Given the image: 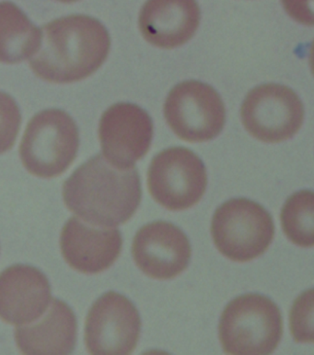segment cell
Instances as JSON below:
<instances>
[{
    "label": "cell",
    "instance_id": "e0dca14e",
    "mask_svg": "<svg viewBox=\"0 0 314 355\" xmlns=\"http://www.w3.org/2000/svg\"><path fill=\"white\" fill-rule=\"evenodd\" d=\"M313 212L314 196L310 190L297 192L286 201L280 219L283 231L293 244L313 247Z\"/></svg>",
    "mask_w": 314,
    "mask_h": 355
},
{
    "label": "cell",
    "instance_id": "277c9868",
    "mask_svg": "<svg viewBox=\"0 0 314 355\" xmlns=\"http://www.w3.org/2000/svg\"><path fill=\"white\" fill-rule=\"evenodd\" d=\"M80 147L74 119L60 109H47L28 123L19 155L27 171L42 178H57L69 168Z\"/></svg>",
    "mask_w": 314,
    "mask_h": 355
},
{
    "label": "cell",
    "instance_id": "7a4b0ae2",
    "mask_svg": "<svg viewBox=\"0 0 314 355\" xmlns=\"http://www.w3.org/2000/svg\"><path fill=\"white\" fill-rule=\"evenodd\" d=\"M41 31V46L30 58V67L46 82L71 83L86 79L105 63L110 51L107 30L91 17H67Z\"/></svg>",
    "mask_w": 314,
    "mask_h": 355
},
{
    "label": "cell",
    "instance_id": "8fae6325",
    "mask_svg": "<svg viewBox=\"0 0 314 355\" xmlns=\"http://www.w3.org/2000/svg\"><path fill=\"white\" fill-rule=\"evenodd\" d=\"M132 255L143 273L164 281L175 278L186 270L192 250L186 234L177 226L154 222L137 232Z\"/></svg>",
    "mask_w": 314,
    "mask_h": 355
},
{
    "label": "cell",
    "instance_id": "d6986e66",
    "mask_svg": "<svg viewBox=\"0 0 314 355\" xmlns=\"http://www.w3.org/2000/svg\"><path fill=\"white\" fill-rule=\"evenodd\" d=\"M21 123L18 105L10 95L0 92V155L13 147Z\"/></svg>",
    "mask_w": 314,
    "mask_h": 355
},
{
    "label": "cell",
    "instance_id": "7c38bea8",
    "mask_svg": "<svg viewBox=\"0 0 314 355\" xmlns=\"http://www.w3.org/2000/svg\"><path fill=\"white\" fill-rule=\"evenodd\" d=\"M122 245L119 229L89 225L77 216L67 220L60 236L64 261L85 274H97L110 268L119 258Z\"/></svg>",
    "mask_w": 314,
    "mask_h": 355
},
{
    "label": "cell",
    "instance_id": "ac0fdd59",
    "mask_svg": "<svg viewBox=\"0 0 314 355\" xmlns=\"http://www.w3.org/2000/svg\"><path fill=\"white\" fill-rule=\"evenodd\" d=\"M290 331L297 343H313V291L302 293L290 311Z\"/></svg>",
    "mask_w": 314,
    "mask_h": 355
},
{
    "label": "cell",
    "instance_id": "2e32d148",
    "mask_svg": "<svg viewBox=\"0 0 314 355\" xmlns=\"http://www.w3.org/2000/svg\"><path fill=\"white\" fill-rule=\"evenodd\" d=\"M42 43V31L10 3L0 4V62L30 60Z\"/></svg>",
    "mask_w": 314,
    "mask_h": 355
},
{
    "label": "cell",
    "instance_id": "ba28073f",
    "mask_svg": "<svg viewBox=\"0 0 314 355\" xmlns=\"http://www.w3.org/2000/svg\"><path fill=\"white\" fill-rule=\"evenodd\" d=\"M243 124L258 141L277 144L293 138L302 128L304 107L287 86L263 85L252 89L243 103Z\"/></svg>",
    "mask_w": 314,
    "mask_h": 355
},
{
    "label": "cell",
    "instance_id": "52a82bcc",
    "mask_svg": "<svg viewBox=\"0 0 314 355\" xmlns=\"http://www.w3.org/2000/svg\"><path fill=\"white\" fill-rule=\"evenodd\" d=\"M164 116L175 135L189 142L210 141L225 125V106L220 95L206 83L189 80L171 91Z\"/></svg>",
    "mask_w": 314,
    "mask_h": 355
},
{
    "label": "cell",
    "instance_id": "9a60e30c",
    "mask_svg": "<svg viewBox=\"0 0 314 355\" xmlns=\"http://www.w3.org/2000/svg\"><path fill=\"white\" fill-rule=\"evenodd\" d=\"M32 325L15 329L17 345L25 354H70L77 342L75 314L63 301L53 299L46 314Z\"/></svg>",
    "mask_w": 314,
    "mask_h": 355
},
{
    "label": "cell",
    "instance_id": "ffe728a7",
    "mask_svg": "<svg viewBox=\"0 0 314 355\" xmlns=\"http://www.w3.org/2000/svg\"><path fill=\"white\" fill-rule=\"evenodd\" d=\"M288 15L304 25L313 24V0H281Z\"/></svg>",
    "mask_w": 314,
    "mask_h": 355
},
{
    "label": "cell",
    "instance_id": "8992f818",
    "mask_svg": "<svg viewBox=\"0 0 314 355\" xmlns=\"http://www.w3.org/2000/svg\"><path fill=\"white\" fill-rule=\"evenodd\" d=\"M207 175L201 159L186 148L162 150L151 161L148 191L169 211H184L200 201L206 192Z\"/></svg>",
    "mask_w": 314,
    "mask_h": 355
},
{
    "label": "cell",
    "instance_id": "6da1fadb",
    "mask_svg": "<svg viewBox=\"0 0 314 355\" xmlns=\"http://www.w3.org/2000/svg\"><path fill=\"white\" fill-rule=\"evenodd\" d=\"M136 167L119 169L97 155L63 184V198L76 216L95 226L116 227L130 220L141 202Z\"/></svg>",
    "mask_w": 314,
    "mask_h": 355
},
{
    "label": "cell",
    "instance_id": "5b68a950",
    "mask_svg": "<svg viewBox=\"0 0 314 355\" xmlns=\"http://www.w3.org/2000/svg\"><path fill=\"white\" fill-rule=\"evenodd\" d=\"M211 234L216 248L226 258L251 261L263 255L273 241V218L260 204L234 198L216 211Z\"/></svg>",
    "mask_w": 314,
    "mask_h": 355
},
{
    "label": "cell",
    "instance_id": "4fadbf2b",
    "mask_svg": "<svg viewBox=\"0 0 314 355\" xmlns=\"http://www.w3.org/2000/svg\"><path fill=\"white\" fill-rule=\"evenodd\" d=\"M51 286L37 268L14 265L0 273V320L14 326L33 323L51 303Z\"/></svg>",
    "mask_w": 314,
    "mask_h": 355
},
{
    "label": "cell",
    "instance_id": "9c48e42d",
    "mask_svg": "<svg viewBox=\"0 0 314 355\" xmlns=\"http://www.w3.org/2000/svg\"><path fill=\"white\" fill-rule=\"evenodd\" d=\"M141 320L125 296L108 292L91 307L85 322V345L91 354H130L136 349Z\"/></svg>",
    "mask_w": 314,
    "mask_h": 355
},
{
    "label": "cell",
    "instance_id": "3957f363",
    "mask_svg": "<svg viewBox=\"0 0 314 355\" xmlns=\"http://www.w3.org/2000/svg\"><path fill=\"white\" fill-rule=\"evenodd\" d=\"M218 331L226 354H273L282 339L281 313L265 296H239L224 309Z\"/></svg>",
    "mask_w": 314,
    "mask_h": 355
},
{
    "label": "cell",
    "instance_id": "30bf717a",
    "mask_svg": "<svg viewBox=\"0 0 314 355\" xmlns=\"http://www.w3.org/2000/svg\"><path fill=\"white\" fill-rule=\"evenodd\" d=\"M152 137L150 114L136 105L116 103L101 119L99 138L103 157L117 168L134 167L147 155Z\"/></svg>",
    "mask_w": 314,
    "mask_h": 355
},
{
    "label": "cell",
    "instance_id": "5bb4252c",
    "mask_svg": "<svg viewBox=\"0 0 314 355\" xmlns=\"http://www.w3.org/2000/svg\"><path fill=\"white\" fill-rule=\"evenodd\" d=\"M196 0H147L139 14V29L148 43L159 49L183 46L200 24Z\"/></svg>",
    "mask_w": 314,
    "mask_h": 355
}]
</instances>
